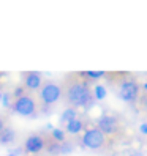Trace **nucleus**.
<instances>
[{"instance_id": "1", "label": "nucleus", "mask_w": 147, "mask_h": 156, "mask_svg": "<svg viewBox=\"0 0 147 156\" xmlns=\"http://www.w3.org/2000/svg\"><path fill=\"white\" fill-rule=\"evenodd\" d=\"M67 96H68V101L71 103V106H87L92 99V91L87 84L78 82V84H73L68 88Z\"/></svg>"}, {"instance_id": "2", "label": "nucleus", "mask_w": 147, "mask_h": 156, "mask_svg": "<svg viewBox=\"0 0 147 156\" xmlns=\"http://www.w3.org/2000/svg\"><path fill=\"white\" fill-rule=\"evenodd\" d=\"M62 96V88L57 85V84H52V82H49V84H46L41 91H40V98L44 104H54L57 103V101L60 99Z\"/></svg>"}, {"instance_id": "3", "label": "nucleus", "mask_w": 147, "mask_h": 156, "mask_svg": "<svg viewBox=\"0 0 147 156\" xmlns=\"http://www.w3.org/2000/svg\"><path fill=\"white\" fill-rule=\"evenodd\" d=\"M82 144L89 148H100L105 144V134L98 129V128H92V129L86 131L84 137H82Z\"/></svg>"}, {"instance_id": "4", "label": "nucleus", "mask_w": 147, "mask_h": 156, "mask_svg": "<svg viewBox=\"0 0 147 156\" xmlns=\"http://www.w3.org/2000/svg\"><path fill=\"white\" fill-rule=\"evenodd\" d=\"M35 109H36V104L30 96H21V98H17L16 103H14V111L19 115H24V117L32 115L35 112Z\"/></svg>"}, {"instance_id": "5", "label": "nucleus", "mask_w": 147, "mask_h": 156, "mask_svg": "<svg viewBox=\"0 0 147 156\" xmlns=\"http://www.w3.org/2000/svg\"><path fill=\"white\" fill-rule=\"evenodd\" d=\"M138 91H139V87H138V84L134 80H127L122 84L120 87V98L123 101H127V103H131V101H134L138 98Z\"/></svg>"}, {"instance_id": "6", "label": "nucleus", "mask_w": 147, "mask_h": 156, "mask_svg": "<svg viewBox=\"0 0 147 156\" xmlns=\"http://www.w3.org/2000/svg\"><path fill=\"white\" fill-rule=\"evenodd\" d=\"M98 129L103 134H112L116 131V118L109 117V115H103L98 118Z\"/></svg>"}, {"instance_id": "7", "label": "nucleus", "mask_w": 147, "mask_h": 156, "mask_svg": "<svg viewBox=\"0 0 147 156\" xmlns=\"http://www.w3.org/2000/svg\"><path fill=\"white\" fill-rule=\"evenodd\" d=\"M44 148V140L40 136H30L25 140V150L29 153H38Z\"/></svg>"}, {"instance_id": "8", "label": "nucleus", "mask_w": 147, "mask_h": 156, "mask_svg": "<svg viewBox=\"0 0 147 156\" xmlns=\"http://www.w3.org/2000/svg\"><path fill=\"white\" fill-rule=\"evenodd\" d=\"M41 85V76H40V73H29V74L25 76V87L27 88H30V90H36Z\"/></svg>"}, {"instance_id": "9", "label": "nucleus", "mask_w": 147, "mask_h": 156, "mask_svg": "<svg viewBox=\"0 0 147 156\" xmlns=\"http://www.w3.org/2000/svg\"><path fill=\"white\" fill-rule=\"evenodd\" d=\"M14 131L11 128H3V131H0V144H11L14 140Z\"/></svg>"}, {"instance_id": "10", "label": "nucleus", "mask_w": 147, "mask_h": 156, "mask_svg": "<svg viewBox=\"0 0 147 156\" xmlns=\"http://www.w3.org/2000/svg\"><path fill=\"white\" fill-rule=\"evenodd\" d=\"M81 129H82V122L78 120V118L67 123V131L70 134H78V133H81Z\"/></svg>"}, {"instance_id": "11", "label": "nucleus", "mask_w": 147, "mask_h": 156, "mask_svg": "<svg viewBox=\"0 0 147 156\" xmlns=\"http://www.w3.org/2000/svg\"><path fill=\"white\" fill-rule=\"evenodd\" d=\"M75 118H76V111H75L73 107H68V109H65V111H63L60 120H62L63 123H68V122H71V120H75Z\"/></svg>"}, {"instance_id": "12", "label": "nucleus", "mask_w": 147, "mask_h": 156, "mask_svg": "<svg viewBox=\"0 0 147 156\" xmlns=\"http://www.w3.org/2000/svg\"><path fill=\"white\" fill-rule=\"evenodd\" d=\"M94 96H95L97 99H105V96H106V88H105L103 85H97V87L94 88Z\"/></svg>"}, {"instance_id": "13", "label": "nucleus", "mask_w": 147, "mask_h": 156, "mask_svg": "<svg viewBox=\"0 0 147 156\" xmlns=\"http://www.w3.org/2000/svg\"><path fill=\"white\" fill-rule=\"evenodd\" d=\"M52 137L56 142H63V139H65V134H63L62 129H59V128H54L52 129Z\"/></svg>"}, {"instance_id": "14", "label": "nucleus", "mask_w": 147, "mask_h": 156, "mask_svg": "<svg viewBox=\"0 0 147 156\" xmlns=\"http://www.w3.org/2000/svg\"><path fill=\"white\" fill-rule=\"evenodd\" d=\"M82 76H87V77H92V79H100V77L105 76V73L103 71H86V73H82Z\"/></svg>"}, {"instance_id": "15", "label": "nucleus", "mask_w": 147, "mask_h": 156, "mask_svg": "<svg viewBox=\"0 0 147 156\" xmlns=\"http://www.w3.org/2000/svg\"><path fill=\"white\" fill-rule=\"evenodd\" d=\"M60 148H62V145L59 142H52L48 145V151L52 153V154H56V153H60Z\"/></svg>"}, {"instance_id": "16", "label": "nucleus", "mask_w": 147, "mask_h": 156, "mask_svg": "<svg viewBox=\"0 0 147 156\" xmlns=\"http://www.w3.org/2000/svg\"><path fill=\"white\" fill-rule=\"evenodd\" d=\"M73 150V147H71V144H62V148H60V153H63V154H67V153H70Z\"/></svg>"}, {"instance_id": "17", "label": "nucleus", "mask_w": 147, "mask_h": 156, "mask_svg": "<svg viewBox=\"0 0 147 156\" xmlns=\"http://www.w3.org/2000/svg\"><path fill=\"white\" fill-rule=\"evenodd\" d=\"M2 103H3L5 107H8V104H10V96H8V93L2 96Z\"/></svg>"}, {"instance_id": "18", "label": "nucleus", "mask_w": 147, "mask_h": 156, "mask_svg": "<svg viewBox=\"0 0 147 156\" xmlns=\"http://www.w3.org/2000/svg\"><path fill=\"white\" fill-rule=\"evenodd\" d=\"M22 93H24V90H22L21 87H17V88L14 90V95H16L17 98H21V96H22Z\"/></svg>"}, {"instance_id": "19", "label": "nucleus", "mask_w": 147, "mask_h": 156, "mask_svg": "<svg viewBox=\"0 0 147 156\" xmlns=\"http://www.w3.org/2000/svg\"><path fill=\"white\" fill-rule=\"evenodd\" d=\"M139 129H141V133H142V134H147V123H142Z\"/></svg>"}, {"instance_id": "20", "label": "nucleus", "mask_w": 147, "mask_h": 156, "mask_svg": "<svg viewBox=\"0 0 147 156\" xmlns=\"http://www.w3.org/2000/svg\"><path fill=\"white\" fill-rule=\"evenodd\" d=\"M0 131H3V122H2V118H0Z\"/></svg>"}, {"instance_id": "21", "label": "nucleus", "mask_w": 147, "mask_h": 156, "mask_svg": "<svg viewBox=\"0 0 147 156\" xmlns=\"http://www.w3.org/2000/svg\"><path fill=\"white\" fill-rule=\"evenodd\" d=\"M130 156H142V154H141V153H131Z\"/></svg>"}, {"instance_id": "22", "label": "nucleus", "mask_w": 147, "mask_h": 156, "mask_svg": "<svg viewBox=\"0 0 147 156\" xmlns=\"http://www.w3.org/2000/svg\"><path fill=\"white\" fill-rule=\"evenodd\" d=\"M144 88H145V90H147V82H145V84H144Z\"/></svg>"}, {"instance_id": "23", "label": "nucleus", "mask_w": 147, "mask_h": 156, "mask_svg": "<svg viewBox=\"0 0 147 156\" xmlns=\"http://www.w3.org/2000/svg\"><path fill=\"white\" fill-rule=\"evenodd\" d=\"M8 156H16V154H13V153H11V154H8Z\"/></svg>"}, {"instance_id": "24", "label": "nucleus", "mask_w": 147, "mask_h": 156, "mask_svg": "<svg viewBox=\"0 0 147 156\" xmlns=\"http://www.w3.org/2000/svg\"><path fill=\"white\" fill-rule=\"evenodd\" d=\"M2 96H3V95H2V93H0V99H2Z\"/></svg>"}]
</instances>
